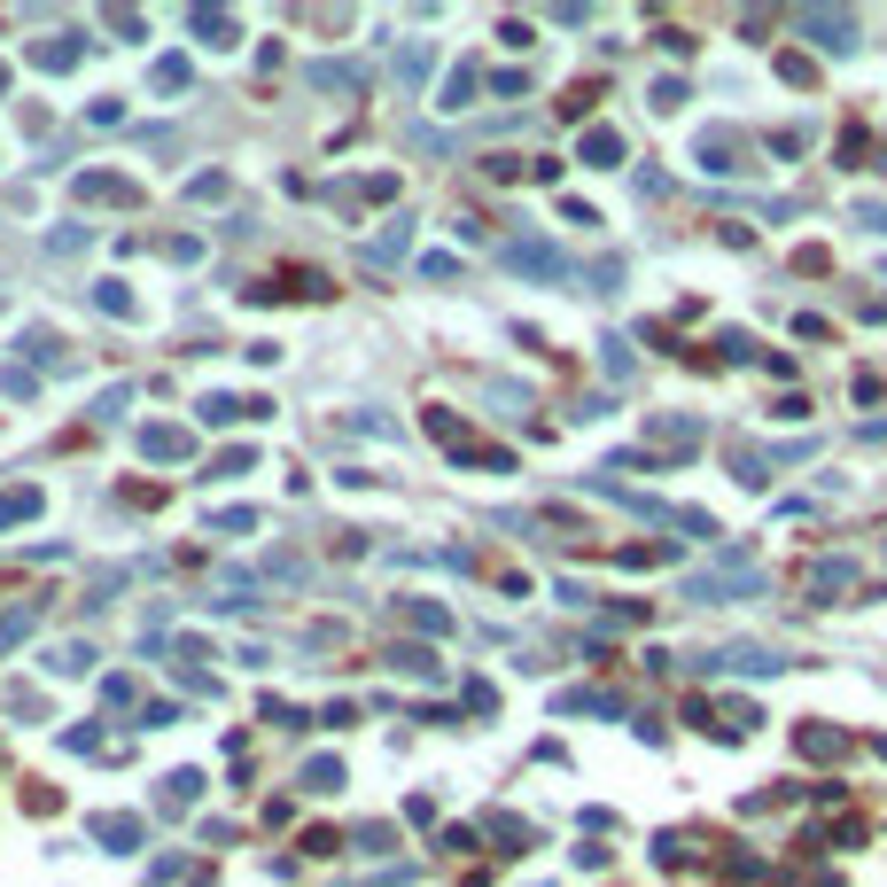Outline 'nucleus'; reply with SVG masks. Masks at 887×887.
Segmentation results:
<instances>
[{
    "label": "nucleus",
    "instance_id": "nucleus-1",
    "mask_svg": "<svg viewBox=\"0 0 887 887\" xmlns=\"http://www.w3.org/2000/svg\"><path fill=\"white\" fill-rule=\"evenodd\" d=\"M506 265H514V273H546V281H561V273H569L561 249H538V242H514V249H506Z\"/></svg>",
    "mask_w": 887,
    "mask_h": 887
},
{
    "label": "nucleus",
    "instance_id": "nucleus-2",
    "mask_svg": "<svg viewBox=\"0 0 887 887\" xmlns=\"http://www.w3.org/2000/svg\"><path fill=\"white\" fill-rule=\"evenodd\" d=\"M794 24H802L818 47H849V40H856V24H849V16H818V9H810V16H794Z\"/></svg>",
    "mask_w": 887,
    "mask_h": 887
},
{
    "label": "nucleus",
    "instance_id": "nucleus-3",
    "mask_svg": "<svg viewBox=\"0 0 887 887\" xmlns=\"http://www.w3.org/2000/svg\"><path fill=\"white\" fill-rule=\"evenodd\" d=\"M685 592H693V599H717V592H725V576H693ZM732 592H755V576H732Z\"/></svg>",
    "mask_w": 887,
    "mask_h": 887
},
{
    "label": "nucleus",
    "instance_id": "nucleus-4",
    "mask_svg": "<svg viewBox=\"0 0 887 887\" xmlns=\"http://www.w3.org/2000/svg\"><path fill=\"white\" fill-rule=\"evenodd\" d=\"M24 631H32V607H24V615H9V624H0V647H16Z\"/></svg>",
    "mask_w": 887,
    "mask_h": 887
}]
</instances>
